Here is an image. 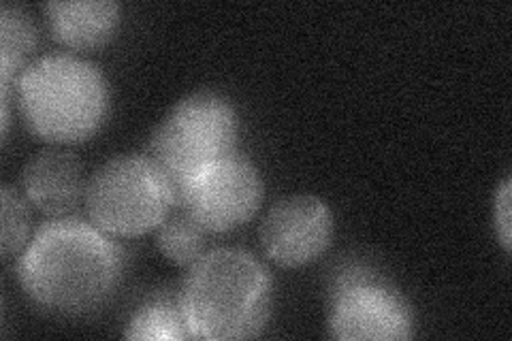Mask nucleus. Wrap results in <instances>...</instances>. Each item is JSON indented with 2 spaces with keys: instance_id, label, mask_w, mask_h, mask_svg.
Instances as JSON below:
<instances>
[{
  "instance_id": "4",
  "label": "nucleus",
  "mask_w": 512,
  "mask_h": 341,
  "mask_svg": "<svg viewBox=\"0 0 512 341\" xmlns=\"http://www.w3.org/2000/svg\"><path fill=\"white\" fill-rule=\"evenodd\" d=\"M86 214L109 237H141L175 207L169 177L150 156H118L94 171L86 186Z\"/></svg>"
},
{
  "instance_id": "1",
  "label": "nucleus",
  "mask_w": 512,
  "mask_h": 341,
  "mask_svg": "<svg viewBox=\"0 0 512 341\" xmlns=\"http://www.w3.org/2000/svg\"><path fill=\"white\" fill-rule=\"evenodd\" d=\"M122 252L90 220L52 218L20 254L18 280L45 310L75 316L101 307L118 286Z\"/></svg>"
},
{
  "instance_id": "13",
  "label": "nucleus",
  "mask_w": 512,
  "mask_h": 341,
  "mask_svg": "<svg viewBox=\"0 0 512 341\" xmlns=\"http://www.w3.org/2000/svg\"><path fill=\"white\" fill-rule=\"evenodd\" d=\"M126 339H160L180 341L188 339L190 333L180 310L178 301L156 299L137 310L124 331Z\"/></svg>"
},
{
  "instance_id": "5",
  "label": "nucleus",
  "mask_w": 512,
  "mask_h": 341,
  "mask_svg": "<svg viewBox=\"0 0 512 341\" xmlns=\"http://www.w3.org/2000/svg\"><path fill=\"white\" fill-rule=\"evenodd\" d=\"M237 116L233 105L216 92L188 94L156 128L150 158L163 169L175 192L212 162L235 154Z\"/></svg>"
},
{
  "instance_id": "7",
  "label": "nucleus",
  "mask_w": 512,
  "mask_h": 341,
  "mask_svg": "<svg viewBox=\"0 0 512 341\" xmlns=\"http://www.w3.org/2000/svg\"><path fill=\"white\" fill-rule=\"evenodd\" d=\"M414 316L410 303L374 275H350L335 290L329 331L342 341L376 339L397 341L412 337Z\"/></svg>"
},
{
  "instance_id": "12",
  "label": "nucleus",
  "mask_w": 512,
  "mask_h": 341,
  "mask_svg": "<svg viewBox=\"0 0 512 341\" xmlns=\"http://www.w3.org/2000/svg\"><path fill=\"white\" fill-rule=\"evenodd\" d=\"M158 250L169 263L178 267H192L205 254L207 231L203 226L180 209L178 214L158 226Z\"/></svg>"
},
{
  "instance_id": "15",
  "label": "nucleus",
  "mask_w": 512,
  "mask_h": 341,
  "mask_svg": "<svg viewBox=\"0 0 512 341\" xmlns=\"http://www.w3.org/2000/svg\"><path fill=\"white\" fill-rule=\"evenodd\" d=\"M512 182L510 177L502 182L498 194H495V209H493V220H495V231H498L500 243L506 252H510V237H512V222H510V188Z\"/></svg>"
},
{
  "instance_id": "10",
  "label": "nucleus",
  "mask_w": 512,
  "mask_h": 341,
  "mask_svg": "<svg viewBox=\"0 0 512 341\" xmlns=\"http://www.w3.org/2000/svg\"><path fill=\"white\" fill-rule=\"evenodd\" d=\"M45 22L52 37L69 50H99L114 39L120 7L111 0H69L45 3Z\"/></svg>"
},
{
  "instance_id": "9",
  "label": "nucleus",
  "mask_w": 512,
  "mask_h": 341,
  "mask_svg": "<svg viewBox=\"0 0 512 341\" xmlns=\"http://www.w3.org/2000/svg\"><path fill=\"white\" fill-rule=\"evenodd\" d=\"M86 186L82 160L62 148L37 152L22 171L24 197L52 218L73 216V211L84 203Z\"/></svg>"
},
{
  "instance_id": "3",
  "label": "nucleus",
  "mask_w": 512,
  "mask_h": 341,
  "mask_svg": "<svg viewBox=\"0 0 512 341\" xmlns=\"http://www.w3.org/2000/svg\"><path fill=\"white\" fill-rule=\"evenodd\" d=\"M18 103L32 135L54 145L82 143L107 118L109 86L92 62L52 54L24 69L18 79Z\"/></svg>"
},
{
  "instance_id": "11",
  "label": "nucleus",
  "mask_w": 512,
  "mask_h": 341,
  "mask_svg": "<svg viewBox=\"0 0 512 341\" xmlns=\"http://www.w3.org/2000/svg\"><path fill=\"white\" fill-rule=\"evenodd\" d=\"M37 47V28L22 5L3 3L0 7V90L9 103L13 79L18 81Z\"/></svg>"
},
{
  "instance_id": "8",
  "label": "nucleus",
  "mask_w": 512,
  "mask_h": 341,
  "mask_svg": "<svg viewBox=\"0 0 512 341\" xmlns=\"http://www.w3.org/2000/svg\"><path fill=\"white\" fill-rule=\"evenodd\" d=\"M261 248L269 261L297 269L325 254L333 239L329 205L312 194H293L269 209L261 224Z\"/></svg>"
},
{
  "instance_id": "2",
  "label": "nucleus",
  "mask_w": 512,
  "mask_h": 341,
  "mask_svg": "<svg viewBox=\"0 0 512 341\" xmlns=\"http://www.w3.org/2000/svg\"><path fill=\"white\" fill-rule=\"evenodd\" d=\"M178 303L190 339H252L271 316L269 273L246 250L218 248L190 267Z\"/></svg>"
},
{
  "instance_id": "14",
  "label": "nucleus",
  "mask_w": 512,
  "mask_h": 341,
  "mask_svg": "<svg viewBox=\"0 0 512 341\" xmlns=\"http://www.w3.org/2000/svg\"><path fill=\"white\" fill-rule=\"evenodd\" d=\"M0 250H3L5 261H11L13 256L24 252L28 246V233H30V209L28 199L15 190L13 186L5 184L0 188Z\"/></svg>"
},
{
  "instance_id": "6",
  "label": "nucleus",
  "mask_w": 512,
  "mask_h": 341,
  "mask_svg": "<svg viewBox=\"0 0 512 341\" xmlns=\"http://www.w3.org/2000/svg\"><path fill=\"white\" fill-rule=\"evenodd\" d=\"M265 197L261 173L252 162L231 154L197 171L178 194V209L207 233H229L254 218Z\"/></svg>"
}]
</instances>
